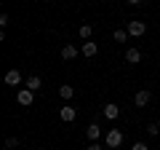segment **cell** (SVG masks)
<instances>
[{
	"label": "cell",
	"mask_w": 160,
	"mask_h": 150,
	"mask_svg": "<svg viewBox=\"0 0 160 150\" xmlns=\"http://www.w3.org/2000/svg\"><path fill=\"white\" fill-rule=\"evenodd\" d=\"M104 145H107V147H120V145H123V131H120V129H109L107 137H104Z\"/></svg>",
	"instance_id": "1"
},
{
	"label": "cell",
	"mask_w": 160,
	"mask_h": 150,
	"mask_svg": "<svg viewBox=\"0 0 160 150\" xmlns=\"http://www.w3.org/2000/svg\"><path fill=\"white\" fill-rule=\"evenodd\" d=\"M32 94H35V91H29L27 86L19 88V91H16V102L22 104V107H29V104H32Z\"/></svg>",
	"instance_id": "2"
},
{
	"label": "cell",
	"mask_w": 160,
	"mask_h": 150,
	"mask_svg": "<svg viewBox=\"0 0 160 150\" xmlns=\"http://www.w3.org/2000/svg\"><path fill=\"white\" fill-rule=\"evenodd\" d=\"M144 32H147V24H144V22H128V35H133V38H142Z\"/></svg>",
	"instance_id": "3"
},
{
	"label": "cell",
	"mask_w": 160,
	"mask_h": 150,
	"mask_svg": "<svg viewBox=\"0 0 160 150\" xmlns=\"http://www.w3.org/2000/svg\"><path fill=\"white\" fill-rule=\"evenodd\" d=\"M3 81H6V86H22V72L19 70H8Z\"/></svg>",
	"instance_id": "4"
},
{
	"label": "cell",
	"mask_w": 160,
	"mask_h": 150,
	"mask_svg": "<svg viewBox=\"0 0 160 150\" xmlns=\"http://www.w3.org/2000/svg\"><path fill=\"white\" fill-rule=\"evenodd\" d=\"M149 99H152V94L144 88V91H136V97H133V104H136V107H144V104H149Z\"/></svg>",
	"instance_id": "5"
},
{
	"label": "cell",
	"mask_w": 160,
	"mask_h": 150,
	"mask_svg": "<svg viewBox=\"0 0 160 150\" xmlns=\"http://www.w3.org/2000/svg\"><path fill=\"white\" fill-rule=\"evenodd\" d=\"M86 137L91 139V142H96V139L102 137V126H99V123H88V129H86Z\"/></svg>",
	"instance_id": "6"
},
{
	"label": "cell",
	"mask_w": 160,
	"mask_h": 150,
	"mask_svg": "<svg viewBox=\"0 0 160 150\" xmlns=\"http://www.w3.org/2000/svg\"><path fill=\"white\" fill-rule=\"evenodd\" d=\"M75 56H78V46L67 43V46L62 48V59H64V62H69V59H75Z\"/></svg>",
	"instance_id": "7"
},
{
	"label": "cell",
	"mask_w": 160,
	"mask_h": 150,
	"mask_svg": "<svg viewBox=\"0 0 160 150\" xmlns=\"http://www.w3.org/2000/svg\"><path fill=\"white\" fill-rule=\"evenodd\" d=\"M126 62L128 64H139L142 62V51H139V48H128L126 51Z\"/></svg>",
	"instance_id": "8"
},
{
	"label": "cell",
	"mask_w": 160,
	"mask_h": 150,
	"mask_svg": "<svg viewBox=\"0 0 160 150\" xmlns=\"http://www.w3.org/2000/svg\"><path fill=\"white\" fill-rule=\"evenodd\" d=\"M118 115H120V107H118V104H112V102H109V104H104V118L115 121Z\"/></svg>",
	"instance_id": "9"
},
{
	"label": "cell",
	"mask_w": 160,
	"mask_h": 150,
	"mask_svg": "<svg viewBox=\"0 0 160 150\" xmlns=\"http://www.w3.org/2000/svg\"><path fill=\"white\" fill-rule=\"evenodd\" d=\"M96 51H99L96 43H83V46H80V54H83V56H88V59L96 56Z\"/></svg>",
	"instance_id": "10"
},
{
	"label": "cell",
	"mask_w": 160,
	"mask_h": 150,
	"mask_svg": "<svg viewBox=\"0 0 160 150\" xmlns=\"http://www.w3.org/2000/svg\"><path fill=\"white\" fill-rule=\"evenodd\" d=\"M59 118H62L64 123L75 121V107H62V110H59Z\"/></svg>",
	"instance_id": "11"
},
{
	"label": "cell",
	"mask_w": 160,
	"mask_h": 150,
	"mask_svg": "<svg viewBox=\"0 0 160 150\" xmlns=\"http://www.w3.org/2000/svg\"><path fill=\"white\" fill-rule=\"evenodd\" d=\"M24 86H27L29 91H40V86H43V81H40L38 75H32V78H27V83H24Z\"/></svg>",
	"instance_id": "12"
},
{
	"label": "cell",
	"mask_w": 160,
	"mask_h": 150,
	"mask_svg": "<svg viewBox=\"0 0 160 150\" xmlns=\"http://www.w3.org/2000/svg\"><path fill=\"white\" fill-rule=\"evenodd\" d=\"M59 97H62L64 102H69V99L75 97V88L72 86H59Z\"/></svg>",
	"instance_id": "13"
},
{
	"label": "cell",
	"mask_w": 160,
	"mask_h": 150,
	"mask_svg": "<svg viewBox=\"0 0 160 150\" xmlns=\"http://www.w3.org/2000/svg\"><path fill=\"white\" fill-rule=\"evenodd\" d=\"M91 35H93V27H91V24H80V38H83V40H88Z\"/></svg>",
	"instance_id": "14"
},
{
	"label": "cell",
	"mask_w": 160,
	"mask_h": 150,
	"mask_svg": "<svg viewBox=\"0 0 160 150\" xmlns=\"http://www.w3.org/2000/svg\"><path fill=\"white\" fill-rule=\"evenodd\" d=\"M112 38H115L118 43H126V40H128V29H115Z\"/></svg>",
	"instance_id": "15"
},
{
	"label": "cell",
	"mask_w": 160,
	"mask_h": 150,
	"mask_svg": "<svg viewBox=\"0 0 160 150\" xmlns=\"http://www.w3.org/2000/svg\"><path fill=\"white\" fill-rule=\"evenodd\" d=\"M147 134H149V137H158V134H160V126H158V123H149V126H147Z\"/></svg>",
	"instance_id": "16"
},
{
	"label": "cell",
	"mask_w": 160,
	"mask_h": 150,
	"mask_svg": "<svg viewBox=\"0 0 160 150\" xmlns=\"http://www.w3.org/2000/svg\"><path fill=\"white\" fill-rule=\"evenodd\" d=\"M6 147H8V150L19 147V137H8V139H6Z\"/></svg>",
	"instance_id": "17"
},
{
	"label": "cell",
	"mask_w": 160,
	"mask_h": 150,
	"mask_svg": "<svg viewBox=\"0 0 160 150\" xmlns=\"http://www.w3.org/2000/svg\"><path fill=\"white\" fill-rule=\"evenodd\" d=\"M131 150H149V147H147V145H144V142H136V145H133Z\"/></svg>",
	"instance_id": "18"
},
{
	"label": "cell",
	"mask_w": 160,
	"mask_h": 150,
	"mask_svg": "<svg viewBox=\"0 0 160 150\" xmlns=\"http://www.w3.org/2000/svg\"><path fill=\"white\" fill-rule=\"evenodd\" d=\"M86 150H102V145H99V142H91V145H88Z\"/></svg>",
	"instance_id": "19"
},
{
	"label": "cell",
	"mask_w": 160,
	"mask_h": 150,
	"mask_svg": "<svg viewBox=\"0 0 160 150\" xmlns=\"http://www.w3.org/2000/svg\"><path fill=\"white\" fill-rule=\"evenodd\" d=\"M128 3H131V6H139V3H142V0H128Z\"/></svg>",
	"instance_id": "20"
}]
</instances>
